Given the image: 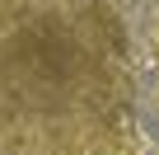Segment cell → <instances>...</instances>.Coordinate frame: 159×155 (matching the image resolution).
<instances>
[{"label": "cell", "instance_id": "cell-1", "mask_svg": "<svg viewBox=\"0 0 159 155\" xmlns=\"http://www.w3.org/2000/svg\"><path fill=\"white\" fill-rule=\"evenodd\" d=\"M145 47H150V61L159 66V5L150 10V28H145Z\"/></svg>", "mask_w": 159, "mask_h": 155}, {"label": "cell", "instance_id": "cell-2", "mask_svg": "<svg viewBox=\"0 0 159 155\" xmlns=\"http://www.w3.org/2000/svg\"><path fill=\"white\" fill-rule=\"evenodd\" d=\"M154 108H159V80H154Z\"/></svg>", "mask_w": 159, "mask_h": 155}]
</instances>
